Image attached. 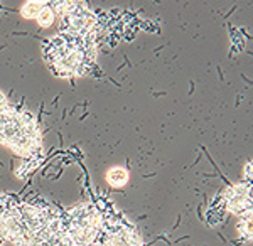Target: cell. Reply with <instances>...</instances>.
Returning <instances> with one entry per match:
<instances>
[{
    "mask_svg": "<svg viewBox=\"0 0 253 246\" xmlns=\"http://www.w3.org/2000/svg\"><path fill=\"white\" fill-rule=\"evenodd\" d=\"M0 243L14 246H73L63 209L41 198L0 194Z\"/></svg>",
    "mask_w": 253,
    "mask_h": 246,
    "instance_id": "6da1fadb",
    "label": "cell"
},
{
    "mask_svg": "<svg viewBox=\"0 0 253 246\" xmlns=\"http://www.w3.org/2000/svg\"><path fill=\"white\" fill-rule=\"evenodd\" d=\"M98 39L66 29L42 44V56L49 69L59 78L84 76L98 57Z\"/></svg>",
    "mask_w": 253,
    "mask_h": 246,
    "instance_id": "7a4b0ae2",
    "label": "cell"
},
{
    "mask_svg": "<svg viewBox=\"0 0 253 246\" xmlns=\"http://www.w3.org/2000/svg\"><path fill=\"white\" fill-rule=\"evenodd\" d=\"M0 143L19 157L34 161L42 155V130L31 112L0 91Z\"/></svg>",
    "mask_w": 253,
    "mask_h": 246,
    "instance_id": "3957f363",
    "label": "cell"
},
{
    "mask_svg": "<svg viewBox=\"0 0 253 246\" xmlns=\"http://www.w3.org/2000/svg\"><path fill=\"white\" fill-rule=\"evenodd\" d=\"M63 221L73 246H100L101 216L95 203L64 207Z\"/></svg>",
    "mask_w": 253,
    "mask_h": 246,
    "instance_id": "277c9868",
    "label": "cell"
},
{
    "mask_svg": "<svg viewBox=\"0 0 253 246\" xmlns=\"http://www.w3.org/2000/svg\"><path fill=\"white\" fill-rule=\"evenodd\" d=\"M101 216L100 246H145L137 228L107 198L95 201Z\"/></svg>",
    "mask_w": 253,
    "mask_h": 246,
    "instance_id": "5b68a950",
    "label": "cell"
},
{
    "mask_svg": "<svg viewBox=\"0 0 253 246\" xmlns=\"http://www.w3.org/2000/svg\"><path fill=\"white\" fill-rule=\"evenodd\" d=\"M214 211H219L218 219H223L224 214H235L242 219H252V180L247 179L226 187L216 198L214 204L210 209V214Z\"/></svg>",
    "mask_w": 253,
    "mask_h": 246,
    "instance_id": "8992f818",
    "label": "cell"
},
{
    "mask_svg": "<svg viewBox=\"0 0 253 246\" xmlns=\"http://www.w3.org/2000/svg\"><path fill=\"white\" fill-rule=\"evenodd\" d=\"M36 20H38L39 26H42V27H49L52 22H54V20H56V12L51 7V3L44 2L42 9H41V12L38 14V17H36Z\"/></svg>",
    "mask_w": 253,
    "mask_h": 246,
    "instance_id": "52a82bcc",
    "label": "cell"
},
{
    "mask_svg": "<svg viewBox=\"0 0 253 246\" xmlns=\"http://www.w3.org/2000/svg\"><path fill=\"white\" fill-rule=\"evenodd\" d=\"M107 179L112 186H124V184H126V180H128V172L122 169V167H115V169L108 170Z\"/></svg>",
    "mask_w": 253,
    "mask_h": 246,
    "instance_id": "ba28073f",
    "label": "cell"
},
{
    "mask_svg": "<svg viewBox=\"0 0 253 246\" xmlns=\"http://www.w3.org/2000/svg\"><path fill=\"white\" fill-rule=\"evenodd\" d=\"M238 231H240V235H242L243 238L250 240V236H252V219H242V223L238 224Z\"/></svg>",
    "mask_w": 253,
    "mask_h": 246,
    "instance_id": "9c48e42d",
    "label": "cell"
}]
</instances>
